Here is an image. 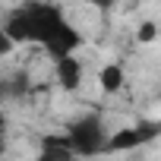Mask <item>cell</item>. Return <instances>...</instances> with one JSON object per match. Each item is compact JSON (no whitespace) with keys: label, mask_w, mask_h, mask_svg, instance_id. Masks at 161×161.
Here are the masks:
<instances>
[{"label":"cell","mask_w":161,"mask_h":161,"mask_svg":"<svg viewBox=\"0 0 161 161\" xmlns=\"http://www.w3.org/2000/svg\"><path fill=\"white\" fill-rule=\"evenodd\" d=\"M66 22L63 10L54 3H41V0H29L19 10H13L3 22V35L13 41H35L44 44L60 25Z\"/></svg>","instance_id":"obj_1"},{"label":"cell","mask_w":161,"mask_h":161,"mask_svg":"<svg viewBox=\"0 0 161 161\" xmlns=\"http://www.w3.org/2000/svg\"><path fill=\"white\" fill-rule=\"evenodd\" d=\"M66 136H69V145H73V152L79 158H92L98 152H108V142H111V133H108L104 120L95 117V114L76 117L66 126Z\"/></svg>","instance_id":"obj_2"},{"label":"cell","mask_w":161,"mask_h":161,"mask_svg":"<svg viewBox=\"0 0 161 161\" xmlns=\"http://www.w3.org/2000/svg\"><path fill=\"white\" fill-rule=\"evenodd\" d=\"M152 133H155V126H123V130L111 133L108 152H130V148H139Z\"/></svg>","instance_id":"obj_3"},{"label":"cell","mask_w":161,"mask_h":161,"mask_svg":"<svg viewBox=\"0 0 161 161\" xmlns=\"http://www.w3.org/2000/svg\"><path fill=\"white\" fill-rule=\"evenodd\" d=\"M76 152L69 145V136L66 133H47L41 139V155L38 161H73Z\"/></svg>","instance_id":"obj_4"},{"label":"cell","mask_w":161,"mask_h":161,"mask_svg":"<svg viewBox=\"0 0 161 161\" xmlns=\"http://www.w3.org/2000/svg\"><path fill=\"white\" fill-rule=\"evenodd\" d=\"M57 66H54V76H57V82H60V89H66V92H76L79 86H82V76H86V69H82V63H79L76 57H63V60H54Z\"/></svg>","instance_id":"obj_5"},{"label":"cell","mask_w":161,"mask_h":161,"mask_svg":"<svg viewBox=\"0 0 161 161\" xmlns=\"http://www.w3.org/2000/svg\"><path fill=\"white\" fill-rule=\"evenodd\" d=\"M123 82H126V76H123V66H120V63H104V66L98 69V86H101V92H120Z\"/></svg>","instance_id":"obj_6"},{"label":"cell","mask_w":161,"mask_h":161,"mask_svg":"<svg viewBox=\"0 0 161 161\" xmlns=\"http://www.w3.org/2000/svg\"><path fill=\"white\" fill-rule=\"evenodd\" d=\"M155 38H158V25H155L152 19H145V22L136 29V41H142V44H152Z\"/></svg>","instance_id":"obj_7"},{"label":"cell","mask_w":161,"mask_h":161,"mask_svg":"<svg viewBox=\"0 0 161 161\" xmlns=\"http://www.w3.org/2000/svg\"><path fill=\"white\" fill-rule=\"evenodd\" d=\"M86 3H92L95 10H111V7L117 3V0H86Z\"/></svg>","instance_id":"obj_8"}]
</instances>
